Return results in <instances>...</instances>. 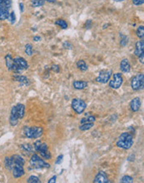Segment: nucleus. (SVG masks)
I'll return each instance as SVG.
<instances>
[{
	"instance_id": "obj_1",
	"label": "nucleus",
	"mask_w": 144,
	"mask_h": 183,
	"mask_svg": "<svg viewBox=\"0 0 144 183\" xmlns=\"http://www.w3.org/2000/svg\"><path fill=\"white\" fill-rule=\"evenodd\" d=\"M25 115V106L23 104H19L14 106L10 112L9 122L12 126H16L18 123V120L22 119Z\"/></svg>"
},
{
	"instance_id": "obj_2",
	"label": "nucleus",
	"mask_w": 144,
	"mask_h": 183,
	"mask_svg": "<svg viewBox=\"0 0 144 183\" xmlns=\"http://www.w3.org/2000/svg\"><path fill=\"white\" fill-rule=\"evenodd\" d=\"M134 143L133 136L129 133H123L119 136L118 139L117 141V146L124 150H128L133 147Z\"/></svg>"
},
{
	"instance_id": "obj_3",
	"label": "nucleus",
	"mask_w": 144,
	"mask_h": 183,
	"mask_svg": "<svg viewBox=\"0 0 144 183\" xmlns=\"http://www.w3.org/2000/svg\"><path fill=\"white\" fill-rule=\"evenodd\" d=\"M23 133L27 137L29 138H38L40 136L43 135V129L40 127H28V126H25L23 127Z\"/></svg>"
},
{
	"instance_id": "obj_4",
	"label": "nucleus",
	"mask_w": 144,
	"mask_h": 183,
	"mask_svg": "<svg viewBox=\"0 0 144 183\" xmlns=\"http://www.w3.org/2000/svg\"><path fill=\"white\" fill-rule=\"evenodd\" d=\"M30 166L33 169L49 168L50 167V164L45 162L37 154H33L32 156V157L30 159Z\"/></svg>"
},
{
	"instance_id": "obj_5",
	"label": "nucleus",
	"mask_w": 144,
	"mask_h": 183,
	"mask_svg": "<svg viewBox=\"0 0 144 183\" xmlns=\"http://www.w3.org/2000/svg\"><path fill=\"white\" fill-rule=\"evenodd\" d=\"M71 106L73 111L78 114H82L87 108V103L80 98H73Z\"/></svg>"
},
{
	"instance_id": "obj_6",
	"label": "nucleus",
	"mask_w": 144,
	"mask_h": 183,
	"mask_svg": "<svg viewBox=\"0 0 144 183\" xmlns=\"http://www.w3.org/2000/svg\"><path fill=\"white\" fill-rule=\"evenodd\" d=\"M132 88L134 91H138V90L143 89L144 86V75L143 73H139L134 77L132 83H131Z\"/></svg>"
},
{
	"instance_id": "obj_7",
	"label": "nucleus",
	"mask_w": 144,
	"mask_h": 183,
	"mask_svg": "<svg viewBox=\"0 0 144 183\" xmlns=\"http://www.w3.org/2000/svg\"><path fill=\"white\" fill-rule=\"evenodd\" d=\"M11 163H12L11 171L13 172V176H14V178H19V177H21L25 174V171H24V168H23L24 165L18 163V162H12V161H11Z\"/></svg>"
},
{
	"instance_id": "obj_8",
	"label": "nucleus",
	"mask_w": 144,
	"mask_h": 183,
	"mask_svg": "<svg viewBox=\"0 0 144 183\" xmlns=\"http://www.w3.org/2000/svg\"><path fill=\"white\" fill-rule=\"evenodd\" d=\"M123 78L122 73L117 72V73H114V74H113L112 80H110V82H109V87L113 88V89H118L119 87L123 85Z\"/></svg>"
},
{
	"instance_id": "obj_9",
	"label": "nucleus",
	"mask_w": 144,
	"mask_h": 183,
	"mask_svg": "<svg viewBox=\"0 0 144 183\" xmlns=\"http://www.w3.org/2000/svg\"><path fill=\"white\" fill-rule=\"evenodd\" d=\"M14 60L15 66H16V68H15L14 71L15 73H20L22 71H23L25 69H28V68H29L28 63H27V61L23 58L17 57Z\"/></svg>"
},
{
	"instance_id": "obj_10",
	"label": "nucleus",
	"mask_w": 144,
	"mask_h": 183,
	"mask_svg": "<svg viewBox=\"0 0 144 183\" xmlns=\"http://www.w3.org/2000/svg\"><path fill=\"white\" fill-rule=\"evenodd\" d=\"M112 70H102L99 72V74L96 78V81L97 83H107L110 80V78L112 76Z\"/></svg>"
},
{
	"instance_id": "obj_11",
	"label": "nucleus",
	"mask_w": 144,
	"mask_h": 183,
	"mask_svg": "<svg viewBox=\"0 0 144 183\" xmlns=\"http://www.w3.org/2000/svg\"><path fill=\"white\" fill-rule=\"evenodd\" d=\"M94 183H108L110 182L108 178L107 174L103 172V171H100L98 172L97 174L95 176L93 180Z\"/></svg>"
},
{
	"instance_id": "obj_12",
	"label": "nucleus",
	"mask_w": 144,
	"mask_h": 183,
	"mask_svg": "<svg viewBox=\"0 0 144 183\" xmlns=\"http://www.w3.org/2000/svg\"><path fill=\"white\" fill-rule=\"evenodd\" d=\"M38 152L41 155V157H43V158L45 159H50L51 158V154L49 151H48V146L47 145V143L43 142V143L41 144V146L39 147V150H38Z\"/></svg>"
},
{
	"instance_id": "obj_13",
	"label": "nucleus",
	"mask_w": 144,
	"mask_h": 183,
	"mask_svg": "<svg viewBox=\"0 0 144 183\" xmlns=\"http://www.w3.org/2000/svg\"><path fill=\"white\" fill-rule=\"evenodd\" d=\"M141 105H142V102H141L140 98L139 97H135L130 102V108L133 111H139Z\"/></svg>"
},
{
	"instance_id": "obj_14",
	"label": "nucleus",
	"mask_w": 144,
	"mask_h": 183,
	"mask_svg": "<svg viewBox=\"0 0 144 183\" xmlns=\"http://www.w3.org/2000/svg\"><path fill=\"white\" fill-rule=\"evenodd\" d=\"M5 62H6V66L9 71H15V63L14 58H12L10 54H8L5 57Z\"/></svg>"
},
{
	"instance_id": "obj_15",
	"label": "nucleus",
	"mask_w": 144,
	"mask_h": 183,
	"mask_svg": "<svg viewBox=\"0 0 144 183\" xmlns=\"http://www.w3.org/2000/svg\"><path fill=\"white\" fill-rule=\"evenodd\" d=\"M120 69L123 72H125V73H128L131 70V65H130L129 61L127 59V58H124L121 61V63H120Z\"/></svg>"
},
{
	"instance_id": "obj_16",
	"label": "nucleus",
	"mask_w": 144,
	"mask_h": 183,
	"mask_svg": "<svg viewBox=\"0 0 144 183\" xmlns=\"http://www.w3.org/2000/svg\"><path fill=\"white\" fill-rule=\"evenodd\" d=\"M144 50V42L143 40H140L136 43V47H135V51H134V54L139 57L141 54L143 53Z\"/></svg>"
},
{
	"instance_id": "obj_17",
	"label": "nucleus",
	"mask_w": 144,
	"mask_h": 183,
	"mask_svg": "<svg viewBox=\"0 0 144 183\" xmlns=\"http://www.w3.org/2000/svg\"><path fill=\"white\" fill-rule=\"evenodd\" d=\"M72 85H73V87L75 89L83 90L84 88H86L88 84L85 81H74L73 83H72Z\"/></svg>"
},
{
	"instance_id": "obj_18",
	"label": "nucleus",
	"mask_w": 144,
	"mask_h": 183,
	"mask_svg": "<svg viewBox=\"0 0 144 183\" xmlns=\"http://www.w3.org/2000/svg\"><path fill=\"white\" fill-rule=\"evenodd\" d=\"M15 81H18V83H20L22 86L24 85V86H29L30 83H29V79L26 78L25 76H20V75H16L14 76Z\"/></svg>"
},
{
	"instance_id": "obj_19",
	"label": "nucleus",
	"mask_w": 144,
	"mask_h": 183,
	"mask_svg": "<svg viewBox=\"0 0 144 183\" xmlns=\"http://www.w3.org/2000/svg\"><path fill=\"white\" fill-rule=\"evenodd\" d=\"M77 67H78V68L80 69L81 71H83V72L87 71V68H88L87 65L86 64V63L83 61V60H78V61L77 62Z\"/></svg>"
},
{
	"instance_id": "obj_20",
	"label": "nucleus",
	"mask_w": 144,
	"mask_h": 183,
	"mask_svg": "<svg viewBox=\"0 0 144 183\" xmlns=\"http://www.w3.org/2000/svg\"><path fill=\"white\" fill-rule=\"evenodd\" d=\"M94 122H86V123H83L81 124L79 127V129L81 131H87V130L91 129L93 127Z\"/></svg>"
},
{
	"instance_id": "obj_21",
	"label": "nucleus",
	"mask_w": 144,
	"mask_h": 183,
	"mask_svg": "<svg viewBox=\"0 0 144 183\" xmlns=\"http://www.w3.org/2000/svg\"><path fill=\"white\" fill-rule=\"evenodd\" d=\"M55 24H56V25H58L63 29H65L68 28V23H67V22L63 20V19H58V20H56Z\"/></svg>"
},
{
	"instance_id": "obj_22",
	"label": "nucleus",
	"mask_w": 144,
	"mask_h": 183,
	"mask_svg": "<svg viewBox=\"0 0 144 183\" xmlns=\"http://www.w3.org/2000/svg\"><path fill=\"white\" fill-rule=\"evenodd\" d=\"M9 16V10L8 9H4L0 11V20H5L8 19Z\"/></svg>"
},
{
	"instance_id": "obj_23",
	"label": "nucleus",
	"mask_w": 144,
	"mask_h": 183,
	"mask_svg": "<svg viewBox=\"0 0 144 183\" xmlns=\"http://www.w3.org/2000/svg\"><path fill=\"white\" fill-rule=\"evenodd\" d=\"M46 0H32V6L33 8H38L43 6L45 4Z\"/></svg>"
},
{
	"instance_id": "obj_24",
	"label": "nucleus",
	"mask_w": 144,
	"mask_h": 183,
	"mask_svg": "<svg viewBox=\"0 0 144 183\" xmlns=\"http://www.w3.org/2000/svg\"><path fill=\"white\" fill-rule=\"evenodd\" d=\"M20 147L22 150H23L25 152H28V154L32 151V147L30 144H23L20 146Z\"/></svg>"
},
{
	"instance_id": "obj_25",
	"label": "nucleus",
	"mask_w": 144,
	"mask_h": 183,
	"mask_svg": "<svg viewBox=\"0 0 144 183\" xmlns=\"http://www.w3.org/2000/svg\"><path fill=\"white\" fill-rule=\"evenodd\" d=\"M95 117L93 115L88 116V117H83L82 120H81V124L83 123H86V122H95Z\"/></svg>"
},
{
	"instance_id": "obj_26",
	"label": "nucleus",
	"mask_w": 144,
	"mask_h": 183,
	"mask_svg": "<svg viewBox=\"0 0 144 183\" xmlns=\"http://www.w3.org/2000/svg\"><path fill=\"white\" fill-rule=\"evenodd\" d=\"M137 37L140 38V39L143 40V37H144V28L143 26H139L138 29L137 30Z\"/></svg>"
},
{
	"instance_id": "obj_27",
	"label": "nucleus",
	"mask_w": 144,
	"mask_h": 183,
	"mask_svg": "<svg viewBox=\"0 0 144 183\" xmlns=\"http://www.w3.org/2000/svg\"><path fill=\"white\" fill-rule=\"evenodd\" d=\"M120 182L122 183H132L133 182V178L130 176H124L120 180Z\"/></svg>"
},
{
	"instance_id": "obj_28",
	"label": "nucleus",
	"mask_w": 144,
	"mask_h": 183,
	"mask_svg": "<svg viewBox=\"0 0 144 183\" xmlns=\"http://www.w3.org/2000/svg\"><path fill=\"white\" fill-rule=\"evenodd\" d=\"M27 182L29 183H40L41 181L39 180V178L36 176H29L28 180H27Z\"/></svg>"
},
{
	"instance_id": "obj_29",
	"label": "nucleus",
	"mask_w": 144,
	"mask_h": 183,
	"mask_svg": "<svg viewBox=\"0 0 144 183\" xmlns=\"http://www.w3.org/2000/svg\"><path fill=\"white\" fill-rule=\"evenodd\" d=\"M25 53L28 56H32V44H26L25 46Z\"/></svg>"
},
{
	"instance_id": "obj_30",
	"label": "nucleus",
	"mask_w": 144,
	"mask_h": 183,
	"mask_svg": "<svg viewBox=\"0 0 144 183\" xmlns=\"http://www.w3.org/2000/svg\"><path fill=\"white\" fill-rule=\"evenodd\" d=\"M15 14H14V12H12V13H10L9 14V16H8V19L9 20V21L12 23H14L15 22Z\"/></svg>"
},
{
	"instance_id": "obj_31",
	"label": "nucleus",
	"mask_w": 144,
	"mask_h": 183,
	"mask_svg": "<svg viewBox=\"0 0 144 183\" xmlns=\"http://www.w3.org/2000/svg\"><path fill=\"white\" fill-rule=\"evenodd\" d=\"M41 144H42V142L40 140H37L36 142H34V149H35V151H38Z\"/></svg>"
},
{
	"instance_id": "obj_32",
	"label": "nucleus",
	"mask_w": 144,
	"mask_h": 183,
	"mask_svg": "<svg viewBox=\"0 0 144 183\" xmlns=\"http://www.w3.org/2000/svg\"><path fill=\"white\" fill-rule=\"evenodd\" d=\"M133 3L134 5H137V6H138V5H142V4H143L144 0H133Z\"/></svg>"
},
{
	"instance_id": "obj_33",
	"label": "nucleus",
	"mask_w": 144,
	"mask_h": 183,
	"mask_svg": "<svg viewBox=\"0 0 144 183\" xmlns=\"http://www.w3.org/2000/svg\"><path fill=\"white\" fill-rule=\"evenodd\" d=\"M63 155H59L57 158V161L55 162V164H60L63 161Z\"/></svg>"
},
{
	"instance_id": "obj_34",
	"label": "nucleus",
	"mask_w": 144,
	"mask_h": 183,
	"mask_svg": "<svg viewBox=\"0 0 144 183\" xmlns=\"http://www.w3.org/2000/svg\"><path fill=\"white\" fill-rule=\"evenodd\" d=\"M52 70L56 72H59V66L58 65H54L52 67Z\"/></svg>"
},
{
	"instance_id": "obj_35",
	"label": "nucleus",
	"mask_w": 144,
	"mask_h": 183,
	"mask_svg": "<svg viewBox=\"0 0 144 183\" xmlns=\"http://www.w3.org/2000/svg\"><path fill=\"white\" fill-rule=\"evenodd\" d=\"M56 179H57V176H54L50 180H49V181H48V183H55L56 182Z\"/></svg>"
},
{
	"instance_id": "obj_36",
	"label": "nucleus",
	"mask_w": 144,
	"mask_h": 183,
	"mask_svg": "<svg viewBox=\"0 0 144 183\" xmlns=\"http://www.w3.org/2000/svg\"><path fill=\"white\" fill-rule=\"evenodd\" d=\"M144 54H141L140 56H139V62H140L142 64H143L144 63Z\"/></svg>"
},
{
	"instance_id": "obj_37",
	"label": "nucleus",
	"mask_w": 144,
	"mask_h": 183,
	"mask_svg": "<svg viewBox=\"0 0 144 183\" xmlns=\"http://www.w3.org/2000/svg\"><path fill=\"white\" fill-rule=\"evenodd\" d=\"M33 40H34L35 42H38V41L41 40V38H40L39 36H35L34 38H33Z\"/></svg>"
},
{
	"instance_id": "obj_38",
	"label": "nucleus",
	"mask_w": 144,
	"mask_h": 183,
	"mask_svg": "<svg viewBox=\"0 0 144 183\" xmlns=\"http://www.w3.org/2000/svg\"><path fill=\"white\" fill-rule=\"evenodd\" d=\"M19 6H20V10H21V12H23V4H19Z\"/></svg>"
},
{
	"instance_id": "obj_39",
	"label": "nucleus",
	"mask_w": 144,
	"mask_h": 183,
	"mask_svg": "<svg viewBox=\"0 0 144 183\" xmlns=\"http://www.w3.org/2000/svg\"><path fill=\"white\" fill-rule=\"evenodd\" d=\"M47 2H48V3H54L56 0H46Z\"/></svg>"
},
{
	"instance_id": "obj_40",
	"label": "nucleus",
	"mask_w": 144,
	"mask_h": 183,
	"mask_svg": "<svg viewBox=\"0 0 144 183\" xmlns=\"http://www.w3.org/2000/svg\"><path fill=\"white\" fill-rule=\"evenodd\" d=\"M113 1H116V2H121V1H123V0H113Z\"/></svg>"
},
{
	"instance_id": "obj_41",
	"label": "nucleus",
	"mask_w": 144,
	"mask_h": 183,
	"mask_svg": "<svg viewBox=\"0 0 144 183\" xmlns=\"http://www.w3.org/2000/svg\"><path fill=\"white\" fill-rule=\"evenodd\" d=\"M3 1H4V0H0V4H2V3H3Z\"/></svg>"
}]
</instances>
